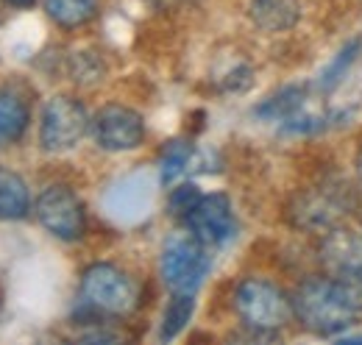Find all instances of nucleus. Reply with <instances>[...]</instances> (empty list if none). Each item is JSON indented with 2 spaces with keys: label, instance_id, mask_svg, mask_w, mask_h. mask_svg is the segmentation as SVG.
I'll use <instances>...</instances> for the list:
<instances>
[{
  "label": "nucleus",
  "instance_id": "6e6552de",
  "mask_svg": "<svg viewBox=\"0 0 362 345\" xmlns=\"http://www.w3.org/2000/svg\"><path fill=\"white\" fill-rule=\"evenodd\" d=\"M184 226L192 237H198L204 245H226L237 234V217L234 206L223 192L201 195V201L184 215Z\"/></svg>",
  "mask_w": 362,
  "mask_h": 345
},
{
  "label": "nucleus",
  "instance_id": "2eb2a0df",
  "mask_svg": "<svg viewBox=\"0 0 362 345\" xmlns=\"http://www.w3.org/2000/svg\"><path fill=\"white\" fill-rule=\"evenodd\" d=\"M360 50H362V42L360 40H354L351 45H346L343 50H340V56L323 70V76H320V89H334V86L343 81V76H346V70L357 62V56H360Z\"/></svg>",
  "mask_w": 362,
  "mask_h": 345
},
{
  "label": "nucleus",
  "instance_id": "f03ea898",
  "mask_svg": "<svg viewBox=\"0 0 362 345\" xmlns=\"http://www.w3.org/2000/svg\"><path fill=\"white\" fill-rule=\"evenodd\" d=\"M139 303V284L109 262H95L81 276V312L90 317H123Z\"/></svg>",
  "mask_w": 362,
  "mask_h": 345
},
{
  "label": "nucleus",
  "instance_id": "f257e3e1",
  "mask_svg": "<svg viewBox=\"0 0 362 345\" xmlns=\"http://www.w3.org/2000/svg\"><path fill=\"white\" fill-rule=\"evenodd\" d=\"M293 317L317 337H337L360 323L362 303L343 276H313L293 296Z\"/></svg>",
  "mask_w": 362,
  "mask_h": 345
},
{
  "label": "nucleus",
  "instance_id": "7ed1b4c3",
  "mask_svg": "<svg viewBox=\"0 0 362 345\" xmlns=\"http://www.w3.org/2000/svg\"><path fill=\"white\" fill-rule=\"evenodd\" d=\"M234 312L245 329L271 334L290 323L293 301L268 279H245L234 290Z\"/></svg>",
  "mask_w": 362,
  "mask_h": 345
},
{
  "label": "nucleus",
  "instance_id": "0eeeda50",
  "mask_svg": "<svg viewBox=\"0 0 362 345\" xmlns=\"http://www.w3.org/2000/svg\"><path fill=\"white\" fill-rule=\"evenodd\" d=\"M90 134L95 145L109 151V153L134 151L145 139V120L139 112L129 109V106L109 103L92 115Z\"/></svg>",
  "mask_w": 362,
  "mask_h": 345
},
{
  "label": "nucleus",
  "instance_id": "39448f33",
  "mask_svg": "<svg viewBox=\"0 0 362 345\" xmlns=\"http://www.w3.org/2000/svg\"><path fill=\"white\" fill-rule=\"evenodd\" d=\"M92 117L84 103L73 95H53L42 109L40 120V145L47 153H67L73 151L84 134L90 131Z\"/></svg>",
  "mask_w": 362,
  "mask_h": 345
},
{
  "label": "nucleus",
  "instance_id": "20e7f679",
  "mask_svg": "<svg viewBox=\"0 0 362 345\" xmlns=\"http://www.w3.org/2000/svg\"><path fill=\"white\" fill-rule=\"evenodd\" d=\"M209 245H204L198 237L187 234H170L162 257H159V276L170 293H187L195 296V290L204 284L212 259H209Z\"/></svg>",
  "mask_w": 362,
  "mask_h": 345
},
{
  "label": "nucleus",
  "instance_id": "1a4fd4ad",
  "mask_svg": "<svg viewBox=\"0 0 362 345\" xmlns=\"http://www.w3.org/2000/svg\"><path fill=\"white\" fill-rule=\"evenodd\" d=\"M31 212L25 181L8 168H0V220H23Z\"/></svg>",
  "mask_w": 362,
  "mask_h": 345
},
{
  "label": "nucleus",
  "instance_id": "a211bd4d",
  "mask_svg": "<svg viewBox=\"0 0 362 345\" xmlns=\"http://www.w3.org/2000/svg\"><path fill=\"white\" fill-rule=\"evenodd\" d=\"M357 175H360V181H362V151H360V156H357Z\"/></svg>",
  "mask_w": 362,
  "mask_h": 345
},
{
  "label": "nucleus",
  "instance_id": "9b49d317",
  "mask_svg": "<svg viewBox=\"0 0 362 345\" xmlns=\"http://www.w3.org/2000/svg\"><path fill=\"white\" fill-rule=\"evenodd\" d=\"M31 123V112L25 100L14 92H0V145H11L23 139Z\"/></svg>",
  "mask_w": 362,
  "mask_h": 345
},
{
  "label": "nucleus",
  "instance_id": "dca6fc26",
  "mask_svg": "<svg viewBox=\"0 0 362 345\" xmlns=\"http://www.w3.org/2000/svg\"><path fill=\"white\" fill-rule=\"evenodd\" d=\"M198 201H201L198 187H195V184H181V187H176V189L170 192V198H168V209H170V215H176L184 220V215H187Z\"/></svg>",
  "mask_w": 362,
  "mask_h": 345
},
{
  "label": "nucleus",
  "instance_id": "ddd939ff",
  "mask_svg": "<svg viewBox=\"0 0 362 345\" xmlns=\"http://www.w3.org/2000/svg\"><path fill=\"white\" fill-rule=\"evenodd\" d=\"M195 312V296H187V293H173L170 303L165 306V315H162V326H159V340L168 343V340H176L181 332L187 329L189 317Z\"/></svg>",
  "mask_w": 362,
  "mask_h": 345
},
{
  "label": "nucleus",
  "instance_id": "9d476101",
  "mask_svg": "<svg viewBox=\"0 0 362 345\" xmlns=\"http://www.w3.org/2000/svg\"><path fill=\"white\" fill-rule=\"evenodd\" d=\"M296 0H251V20L265 31H287L298 23Z\"/></svg>",
  "mask_w": 362,
  "mask_h": 345
},
{
  "label": "nucleus",
  "instance_id": "423d86ee",
  "mask_svg": "<svg viewBox=\"0 0 362 345\" xmlns=\"http://www.w3.org/2000/svg\"><path fill=\"white\" fill-rule=\"evenodd\" d=\"M34 215L42 223L47 234L64 240V242H78L87 234V212L81 198L64 187V184H50L40 192L34 204Z\"/></svg>",
  "mask_w": 362,
  "mask_h": 345
},
{
  "label": "nucleus",
  "instance_id": "f3484780",
  "mask_svg": "<svg viewBox=\"0 0 362 345\" xmlns=\"http://www.w3.org/2000/svg\"><path fill=\"white\" fill-rule=\"evenodd\" d=\"M6 3H8V6H14V8H28L34 0H6Z\"/></svg>",
  "mask_w": 362,
  "mask_h": 345
},
{
  "label": "nucleus",
  "instance_id": "4468645a",
  "mask_svg": "<svg viewBox=\"0 0 362 345\" xmlns=\"http://www.w3.org/2000/svg\"><path fill=\"white\" fill-rule=\"evenodd\" d=\"M192 153H195L192 142H187V139H170L162 148V156H159V178H162V184H173L181 172L189 168Z\"/></svg>",
  "mask_w": 362,
  "mask_h": 345
},
{
  "label": "nucleus",
  "instance_id": "f8f14e48",
  "mask_svg": "<svg viewBox=\"0 0 362 345\" xmlns=\"http://www.w3.org/2000/svg\"><path fill=\"white\" fill-rule=\"evenodd\" d=\"M45 14L59 28H81L98 14V0H45Z\"/></svg>",
  "mask_w": 362,
  "mask_h": 345
}]
</instances>
